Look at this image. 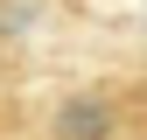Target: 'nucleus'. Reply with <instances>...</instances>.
<instances>
[{
  "label": "nucleus",
  "mask_w": 147,
  "mask_h": 140,
  "mask_svg": "<svg viewBox=\"0 0 147 140\" xmlns=\"http://www.w3.org/2000/svg\"><path fill=\"white\" fill-rule=\"evenodd\" d=\"M126 133V112L112 91H77L56 105V140H119Z\"/></svg>",
  "instance_id": "nucleus-1"
}]
</instances>
